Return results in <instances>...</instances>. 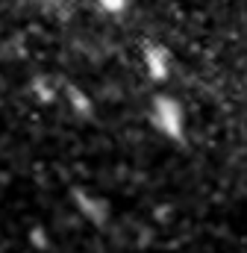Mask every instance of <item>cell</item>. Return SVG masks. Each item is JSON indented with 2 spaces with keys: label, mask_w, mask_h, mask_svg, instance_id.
I'll return each mask as SVG.
<instances>
[{
  "label": "cell",
  "mask_w": 247,
  "mask_h": 253,
  "mask_svg": "<svg viewBox=\"0 0 247 253\" xmlns=\"http://www.w3.org/2000/svg\"><path fill=\"white\" fill-rule=\"evenodd\" d=\"M144 62L150 68V74L159 80V77H165L168 74V56L159 50V47H147V56H144Z\"/></svg>",
  "instance_id": "7a4b0ae2"
},
{
  "label": "cell",
  "mask_w": 247,
  "mask_h": 253,
  "mask_svg": "<svg viewBox=\"0 0 247 253\" xmlns=\"http://www.w3.org/2000/svg\"><path fill=\"white\" fill-rule=\"evenodd\" d=\"M153 118H156L159 129H165L168 135H174V138L183 135V112H180V106H177L171 97H156V103H153Z\"/></svg>",
  "instance_id": "6da1fadb"
},
{
  "label": "cell",
  "mask_w": 247,
  "mask_h": 253,
  "mask_svg": "<svg viewBox=\"0 0 247 253\" xmlns=\"http://www.w3.org/2000/svg\"><path fill=\"white\" fill-rule=\"evenodd\" d=\"M100 6H103L106 12H121L124 6H126V0H100Z\"/></svg>",
  "instance_id": "3957f363"
}]
</instances>
